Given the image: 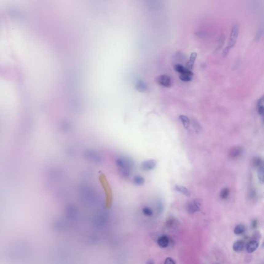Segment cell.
<instances>
[{"label":"cell","instance_id":"11","mask_svg":"<svg viewBox=\"0 0 264 264\" xmlns=\"http://www.w3.org/2000/svg\"><path fill=\"white\" fill-rule=\"evenodd\" d=\"M175 191H176L180 192L184 195H185L186 197H189L191 195V194L189 192V191L185 187H184L183 186L181 185H176L175 186Z\"/></svg>","mask_w":264,"mask_h":264},{"label":"cell","instance_id":"10","mask_svg":"<svg viewBox=\"0 0 264 264\" xmlns=\"http://www.w3.org/2000/svg\"><path fill=\"white\" fill-rule=\"evenodd\" d=\"M245 247V243L242 240H237L233 246V249L234 251L238 252L242 251L243 250Z\"/></svg>","mask_w":264,"mask_h":264},{"label":"cell","instance_id":"20","mask_svg":"<svg viewBox=\"0 0 264 264\" xmlns=\"http://www.w3.org/2000/svg\"><path fill=\"white\" fill-rule=\"evenodd\" d=\"M174 69L176 72L179 73L180 74L183 73L185 72L187 70V69L184 66H183L181 64H179L175 65V66H174Z\"/></svg>","mask_w":264,"mask_h":264},{"label":"cell","instance_id":"13","mask_svg":"<svg viewBox=\"0 0 264 264\" xmlns=\"http://www.w3.org/2000/svg\"><path fill=\"white\" fill-rule=\"evenodd\" d=\"M252 165L254 168H258L259 167L264 165L263 160L262 159L258 157H255L253 158L252 160Z\"/></svg>","mask_w":264,"mask_h":264},{"label":"cell","instance_id":"4","mask_svg":"<svg viewBox=\"0 0 264 264\" xmlns=\"http://www.w3.org/2000/svg\"><path fill=\"white\" fill-rule=\"evenodd\" d=\"M156 82L159 85L165 87H169L172 85L171 77L166 74L160 75L156 77Z\"/></svg>","mask_w":264,"mask_h":264},{"label":"cell","instance_id":"18","mask_svg":"<svg viewBox=\"0 0 264 264\" xmlns=\"http://www.w3.org/2000/svg\"><path fill=\"white\" fill-rule=\"evenodd\" d=\"M192 124L194 130L197 134L200 133L202 131V127L199 123V122L195 119H193L192 120Z\"/></svg>","mask_w":264,"mask_h":264},{"label":"cell","instance_id":"16","mask_svg":"<svg viewBox=\"0 0 264 264\" xmlns=\"http://www.w3.org/2000/svg\"><path fill=\"white\" fill-rule=\"evenodd\" d=\"M179 118L181 122H182L183 125L184 126V128L186 129H187L189 128V124H190L189 118L187 116L183 115L179 116Z\"/></svg>","mask_w":264,"mask_h":264},{"label":"cell","instance_id":"25","mask_svg":"<svg viewBox=\"0 0 264 264\" xmlns=\"http://www.w3.org/2000/svg\"><path fill=\"white\" fill-rule=\"evenodd\" d=\"M164 264H176L175 261L172 258H167L165 259Z\"/></svg>","mask_w":264,"mask_h":264},{"label":"cell","instance_id":"12","mask_svg":"<svg viewBox=\"0 0 264 264\" xmlns=\"http://www.w3.org/2000/svg\"><path fill=\"white\" fill-rule=\"evenodd\" d=\"M257 106H258V113L262 116H263L264 113V96H262L261 98H259Z\"/></svg>","mask_w":264,"mask_h":264},{"label":"cell","instance_id":"28","mask_svg":"<svg viewBox=\"0 0 264 264\" xmlns=\"http://www.w3.org/2000/svg\"><path fill=\"white\" fill-rule=\"evenodd\" d=\"M146 264H154V261L153 260H151V259H149L148 261L147 262H146Z\"/></svg>","mask_w":264,"mask_h":264},{"label":"cell","instance_id":"14","mask_svg":"<svg viewBox=\"0 0 264 264\" xmlns=\"http://www.w3.org/2000/svg\"><path fill=\"white\" fill-rule=\"evenodd\" d=\"M245 231H246V227H245L244 225L242 224H238L234 228V234L237 235H241V234H243V233L245 232Z\"/></svg>","mask_w":264,"mask_h":264},{"label":"cell","instance_id":"9","mask_svg":"<svg viewBox=\"0 0 264 264\" xmlns=\"http://www.w3.org/2000/svg\"><path fill=\"white\" fill-rule=\"evenodd\" d=\"M155 166H156V163L153 160H148V161L144 162L142 164L143 169L144 170H147V171H149V170L153 169L155 168Z\"/></svg>","mask_w":264,"mask_h":264},{"label":"cell","instance_id":"1","mask_svg":"<svg viewBox=\"0 0 264 264\" xmlns=\"http://www.w3.org/2000/svg\"><path fill=\"white\" fill-rule=\"evenodd\" d=\"M239 34V26L238 24H234L232 28L230 36L229 38V44L227 46L229 48L232 49L235 45L237 41Z\"/></svg>","mask_w":264,"mask_h":264},{"label":"cell","instance_id":"3","mask_svg":"<svg viewBox=\"0 0 264 264\" xmlns=\"http://www.w3.org/2000/svg\"><path fill=\"white\" fill-rule=\"evenodd\" d=\"M201 203L198 199H195L189 202L187 206V210L190 214H193L199 211L201 208Z\"/></svg>","mask_w":264,"mask_h":264},{"label":"cell","instance_id":"24","mask_svg":"<svg viewBox=\"0 0 264 264\" xmlns=\"http://www.w3.org/2000/svg\"><path fill=\"white\" fill-rule=\"evenodd\" d=\"M175 58L176 61H183L185 59V56L182 53L178 52L177 54L175 55Z\"/></svg>","mask_w":264,"mask_h":264},{"label":"cell","instance_id":"6","mask_svg":"<svg viewBox=\"0 0 264 264\" xmlns=\"http://www.w3.org/2000/svg\"><path fill=\"white\" fill-rule=\"evenodd\" d=\"M193 76L194 73L191 71L187 69L185 72L179 75V79L183 82H191L192 80Z\"/></svg>","mask_w":264,"mask_h":264},{"label":"cell","instance_id":"21","mask_svg":"<svg viewBox=\"0 0 264 264\" xmlns=\"http://www.w3.org/2000/svg\"><path fill=\"white\" fill-rule=\"evenodd\" d=\"M143 213L145 216L148 217H151L153 215V211L152 209H151L149 207H144L142 210Z\"/></svg>","mask_w":264,"mask_h":264},{"label":"cell","instance_id":"5","mask_svg":"<svg viewBox=\"0 0 264 264\" xmlns=\"http://www.w3.org/2000/svg\"><path fill=\"white\" fill-rule=\"evenodd\" d=\"M258 246L259 243L256 240H251L246 243V249L248 253H252L258 249Z\"/></svg>","mask_w":264,"mask_h":264},{"label":"cell","instance_id":"22","mask_svg":"<svg viewBox=\"0 0 264 264\" xmlns=\"http://www.w3.org/2000/svg\"><path fill=\"white\" fill-rule=\"evenodd\" d=\"M134 182L135 184L138 185H143L144 182V180L143 177L140 176H136L134 179Z\"/></svg>","mask_w":264,"mask_h":264},{"label":"cell","instance_id":"2","mask_svg":"<svg viewBox=\"0 0 264 264\" xmlns=\"http://www.w3.org/2000/svg\"><path fill=\"white\" fill-rule=\"evenodd\" d=\"M243 152V148L241 146H235L232 148L229 151L228 154L229 159L232 160L238 159L242 156Z\"/></svg>","mask_w":264,"mask_h":264},{"label":"cell","instance_id":"7","mask_svg":"<svg viewBox=\"0 0 264 264\" xmlns=\"http://www.w3.org/2000/svg\"><path fill=\"white\" fill-rule=\"evenodd\" d=\"M157 244L160 248H166L169 244V238L166 235L161 236L157 239Z\"/></svg>","mask_w":264,"mask_h":264},{"label":"cell","instance_id":"19","mask_svg":"<svg viewBox=\"0 0 264 264\" xmlns=\"http://www.w3.org/2000/svg\"><path fill=\"white\" fill-rule=\"evenodd\" d=\"M226 35L224 34H223L220 37L219 41H218V45H217V48L216 49L217 51L220 50L223 48V45H224L225 41H226Z\"/></svg>","mask_w":264,"mask_h":264},{"label":"cell","instance_id":"27","mask_svg":"<svg viewBox=\"0 0 264 264\" xmlns=\"http://www.w3.org/2000/svg\"><path fill=\"white\" fill-rule=\"evenodd\" d=\"M258 226V221L256 220H253L251 223V227L253 229H255Z\"/></svg>","mask_w":264,"mask_h":264},{"label":"cell","instance_id":"8","mask_svg":"<svg viewBox=\"0 0 264 264\" xmlns=\"http://www.w3.org/2000/svg\"><path fill=\"white\" fill-rule=\"evenodd\" d=\"M197 54L196 52H192L191 54V56L189 58V61H188L187 63L186 64L185 68L186 69L191 71L192 68L194 67V64L195 63L196 59H197Z\"/></svg>","mask_w":264,"mask_h":264},{"label":"cell","instance_id":"15","mask_svg":"<svg viewBox=\"0 0 264 264\" xmlns=\"http://www.w3.org/2000/svg\"><path fill=\"white\" fill-rule=\"evenodd\" d=\"M258 169V180L261 184L264 183V165L259 167Z\"/></svg>","mask_w":264,"mask_h":264},{"label":"cell","instance_id":"23","mask_svg":"<svg viewBox=\"0 0 264 264\" xmlns=\"http://www.w3.org/2000/svg\"><path fill=\"white\" fill-rule=\"evenodd\" d=\"M248 197H249V198L250 199H251V200L255 198V197H256V190L254 189V188H251V189H250V191H249V192Z\"/></svg>","mask_w":264,"mask_h":264},{"label":"cell","instance_id":"17","mask_svg":"<svg viewBox=\"0 0 264 264\" xmlns=\"http://www.w3.org/2000/svg\"><path fill=\"white\" fill-rule=\"evenodd\" d=\"M230 189L228 188H224L221 191L220 194V197L221 198L222 200H227L229 198L230 195Z\"/></svg>","mask_w":264,"mask_h":264},{"label":"cell","instance_id":"26","mask_svg":"<svg viewBox=\"0 0 264 264\" xmlns=\"http://www.w3.org/2000/svg\"><path fill=\"white\" fill-rule=\"evenodd\" d=\"M230 50V49L229 48L228 46H227V47H226L224 50H223V57H226V56H227V54H229Z\"/></svg>","mask_w":264,"mask_h":264}]
</instances>
